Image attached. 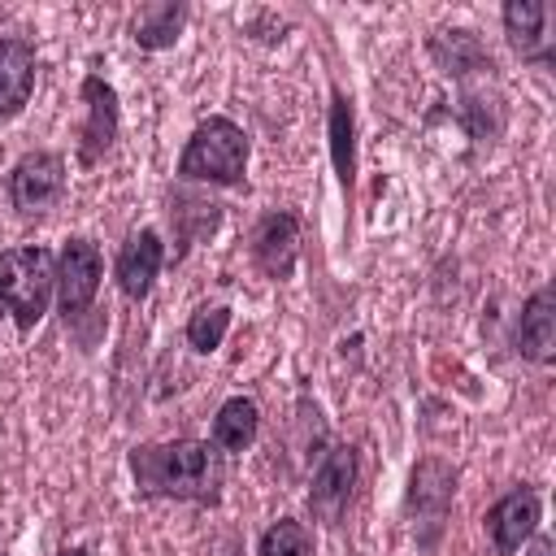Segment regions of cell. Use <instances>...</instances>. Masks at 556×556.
<instances>
[{"label": "cell", "instance_id": "1", "mask_svg": "<svg viewBox=\"0 0 556 556\" xmlns=\"http://www.w3.org/2000/svg\"><path fill=\"white\" fill-rule=\"evenodd\" d=\"M130 473L139 495H161V500H195L213 504L222 491V460L217 447L200 439H174V443H143L130 452Z\"/></svg>", "mask_w": 556, "mask_h": 556}, {"label": "cell", "instance_id": "2", "mask_svg": "<svg viewBox=\"0 0 556 556\" xmlns=\"http://www.w3.org/2000/svg\"><path fill=\"white\" fill-rule=\"evenodd\" d=\"M56 287V261L48 248H9L0 252V304L22 330H30Z\"/></svg>", "mask_w": 556, "mask_h": 556}, {"label": "cell", "instance_id": "3", "mask_svg": "<svg viewBox=\"0 0 556 556\" xmlns=\"http://www.w3.org/2000/svg\"><path fill=\"white\" fill-rule=\"evenodd\" d=\"M243 165H248V135L230 117L200 122L178 156V174L191 182H239Z\"/></svg>", "mask_w": 556, "mask_h": 556}, {"label": "cell", "instance_id": "4", "mask_svg": "<svg viewBox=\"0 0 556 556\" xmlns=\"http://www.w3.org/2000/svg\"><path fill=\"white\" fill-rule=\"evenodd\" d=\"M65 191V165L56 152H26L9 174V200L22 217L48 213Z\"/></svg>", "mask_w": 556, "mask_h": 556}, {"label": "cell", "instance_id": "5", "mask_svg": "<svg viewBox=\"0 0 556 556\" xmlns=\"http://www.w3.org/2000/svg\"><path fill=\"white\" fill-rule=\"evenodd\" d=\"M100 274H104L100 248L91 239H70L65 252H61V261H56V300H61V313L65 317H78L96 300Z\"/></svg>", "mask_w": 556, "mask_h": 556}, {"label": "cell", "instance_id": "6", "mask_svg": "<svg viewBox=\"0 0 556 556\" xmlns=\"http://www.w3.org/2000/svg\"><path fill=\"white\" fill-rule=\"evenodd\" d=\"M534 530H539V495L530 486H517L486 508V534L500 556H513Z\"/></svg>", "mask_w": 556, "mask_h": 556}, {"label": "cell", "instance_id": "7", "mask_svg": "<svg viewBox=\"0 0 556 556\" xmlns=\"http://www.w3.org/2000/svg\"><path fill=\"white\" fill-rule=\"evenodd\" d=\"M161 256H165L161 235H156V230H135V235L122 243V252H117V287H122V295L143 300V295L152 291V282H156Z\"/></svg>", "mask_w": 556, "mask_h": 556}, {"label": "cell", "instance_id": "8", "mask_svg": "<svg viewBox=\"0 0 556 556\" xmlns=\"http://www.w3.org/2000/svg\"><path fill=\"white\" fill-rule=\"evenodd\" d=\"M83 100H87V126H83V165H96L113 135H117V96L104 78H83Z\"/></svg>", "mask_w": 556, "mask_h": 556}, {"label": "cell", "instance_id": "9", "mask_svg": "<svg viewBox=\"0 0 556 556\" xmlns=\"http://www.w3.org/2000/svg\"><path fill=\"white\" fill-rule=\"evenodd\" d=\"M352 482H356V452L339 443V447L326 452V460H321L317 473H313V491H308L313 508H317L326 521H334V517L343 513L348 495H352Z\"/></svg>", "mask_w": 556, "mask_h": 556}, {"label": "cell", "instance_id": "10", "mask_svg": "<svg viewBox=\"0 0 556 556\" xmlns=\"http://www.w3.org/2000/svg\"><path fill=\"white\" fill-rule=\"evenodd\" d=\"M252 252H256V265H261L269 278H287L291 265H295V252H300V222H295L291 213H269V217L256 226Z\"/></svg>", "mask_w": 556, "mask_h": 556}, {"label": "cell", "instance_id": "11", "mask_svg": "<svg viewBox=\"0 0 556 556\" xmlns=\"http://www.w3.org/2000/svg\"><path fill=\"white\" fill-rule=\"evenodd\" d=\"M35 91V48L26 39H0V117L22 113Z\"/></svg>", "mask_w": 556, "mask_h": 556}, {"label": "cell", "instance_id": "12", "mask_svg": "<svg viewBox=\"0 0 556 556\" xmlns=\"http://www.w3.org/2000/svg\"><path fill=\"white\" fill-rule=\"evenodd\" d=\"M517 348L521 356L547 365L556 356V300H552V287L534 291L521 308V326H517Z\"/></svg>", "mask_w": 556, "mask_h": 556}, {"label": "cell", "instance_id": "13", "mask_svg": "<svg viewBox=\"0 0 556 556\" xmlns=\"http://www.w3.org/2000/svg\"><path fill=\"white\" fill-rule=\"evenodd\" d=\"M543 22H547V4H539V0H508V4H504L508 43H513L526 61H547V56H552V39L543 35Z\"/></svg>", "mask_w": 556, "mask_h": 556}, {"label": "cell", "instance_id": "14", "mask_svg": "<svg viewBox=\"0 0 556 556\" xmlns=\"http://www.w3.org/2000/svg\"><path fill=\"white\" fill-rule=\"evenodd\" d=\"M256 426H261L256 404H252L248 395H235V400H226V404L217 408V417H213V447H217V452H243V447H252Z\"/></svg>", "mask_w": 556, "mask_h": 556}, {"label": "cell", "instance_id": "15", "mask_svg": "<svg viewBox=\"0 0 556 556\" xmlns=\"http://www.w3.org/2000/svg\"><path fill=\"white\" fill-rule=\"evenodd\" d=\"M182 22H187V9L174 4V0H165V4L139 9V17H135L130 30H135V43H139V48H169V43L178 39Z\"/></svg>", "mask_w": 556, "mask_h": 556}, {"label": "cell", "instance_id": "16", "mask_svg": "<svg viewBox=\"0 0 556 556\" xmlns=\"http://www.w3.org/2000/svg\"><path fill=\"white\" fill-rule=\"evenodd\" d=\"M330 156H334L339 182L352 187V174H356V143H352V104H348V96H334V100H330Z\"/></svg>", "mask_w": 556, "mask_h": 556}, {"label": "cell", "instance_id": "17", "mask_svg": "<svg viewBox=\"0 0 556 556\" xmlns=\"http://www.w3.org/2000/svg\"><path fill=\"white\" fill-rule=\"evenodd\" d=\"M226 330H230V308H226V304H213V308L204 304V308H195L191 321H187V343H191L195 352H213V348H222Z\"/></svg>", "mask_w": 556, "mask_h": 556}, {"label": "cell", "instance_id": "18", "mask_svg": "<svg viewBox=\"0 0 556 556\" xmlns=\"http://www.w3.org/2000/svg\"><path fill=\"white\" fill-rule=\"evenodd\" d=\"M256 556H313V539H308V530H304L300 521L282 517V521H274V526L261 534Z\"/></svg>", "mask_w": 556, "mask_h": 556}, {"label": "cell", "instance_id": "19", "mask_svg": "<svg viewBox=\"0 0 556 556\" xmlns=\"http://www.w3.org/2000/svg\"><path fill=\"white\" fill-rule=\"evenodd\" d=\"M526 556H556V543L547 534H530V552Z\"/></svg>", "mask_w": 556, "mask_h": 556}, {"label": "cell", "instance_id": "20", "mask_svg": "<svg viewBox=\"0 0 556 556\" xmlns=\"http://www.w3.org/2000/svg\"><path fill=\"white\" fill-rule=\"evenodd\" d=\"M56 556H87L83 547H65V552H56Z\"/></svg>", "mask_w": 556, "mask_h": 556}]
</instances>
